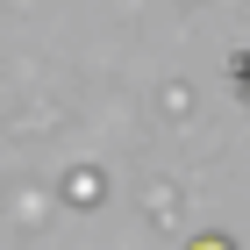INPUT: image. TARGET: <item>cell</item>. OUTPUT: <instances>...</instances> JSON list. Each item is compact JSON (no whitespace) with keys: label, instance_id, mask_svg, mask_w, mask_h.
I'll return each instance as SVG.
<instances>
[{"label":"cell","instance_id":"6da1fadb","mask_svg":"<svg viewBox=\"0 0 250 250\" xmlns=\"http://www.w3.org/2000/svg\"><path fill=\"white\" fill-rule=\"evenodd\" d=\"M236 86H243V93H250V64H236Z\"/></svg>","mask_w":250,"mask_h":250},{"label":"cell","instance_id":"7a4b0ae2","mask_svg":"<svg viewBox=\"0 0 250 250\" xmlns=\"http://www.w3.org/2000/svg\"><path fill=\"white\" fill-rule=\"evenodd\" d=\"M186 250H229V243H186Z\"/></svg>","mask_w":250,"mask_h":250}]
</instances>
